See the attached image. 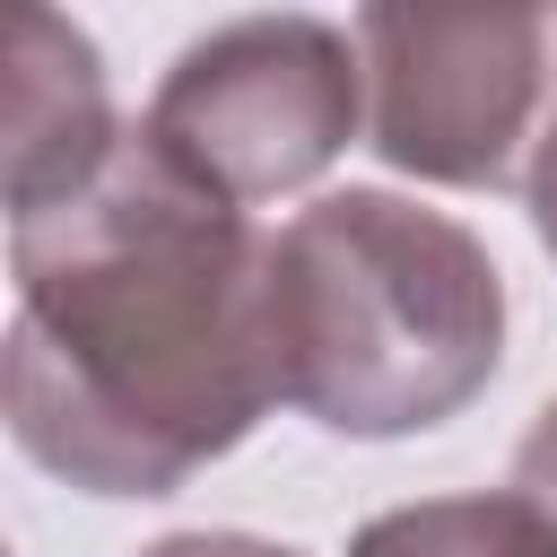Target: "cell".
I'll use <instances>...</instances> for the list:
<instances>
[{
	"label": "cell",
	"instance_id": "cell-2",
	"mask_svg": "<svg viewBox=\"0 0 557 557\" xmlns=\"http://www.w3.org/2000/svg\"><path fill=\"white\" fill-rule=\"evenodd\" d=\"M261 322L287 409L392 444L487 392L505 357V278L444 209L400 191H322L261 235Z\"/></svg>",
	"mask_w": 557,
	"mask_h": 557
},
{
	"label": "cell",
	"instance_id": "cell-10",
	"mask_svg": "<svg viewBox=\"0 0 557 557\" xmlns=\"http://www.w3.org/2000/svg\"><path fill=\"white\" fill-rule=\"evenodd\" d=\"M0 557H17V548H9V540H0Z\"/></svg>",
	"mask_w": 557,
	"mask_h": 557
},
{
	"label": "cell",
	"instance_id": "cell-8",
	"mask_svg": "<svg viewBox=\"0 0 557 557\" xmlns=\"http://www.w3.org/2000/svg\"><path fill=\"white\" fill-rule=\"evenodd\" d=\"M139 557H305V548L252 540V531H165V540H148Z\"/></svg>",
	"mask_w": 557,
	"mask_h": 557
},
{
	"label": "cell",
	"instance_id": "cell-3",
	"mask_svg": "<svg viewBox=\"0 0 557 557\" xmlns=\"http://www.w3.org/2000/svg\"><path fill=\"white\" fill-rule=\"evenodd\" d=\"M357 113L366 61L331 17H235L174 52L139 131L191 183L252 209L305 191L357 139Z\"/></svg>",
	"mask_w": 557,
	"mask_h": 557
},
{
	"label": "cell",
	"instance_id": "cell-6",
	"mask_svg": "<svg viewBox=\"0 0 557 557\" xmlns=\"http://www.w3.org/2000/svg\"><path fill=\"white\" fill-rule=\"evenodd\" d=\"M348 557H557V522L505 487V496H418L374 513Z\"/></svg>",
	"mask_w": 557,
	"mask_h": 557
},
{
	"label": "cell",
	"instance_id": "cell-9",
	"mask_svg": "<svg viewBox=\"0 0 557 557\" xmlns=\"http://www.w3.org/2000/svg\"><path fill=\"white\" fill-rule=\"evenodd\" d=\"M531 235H540V252L557 261V113H548V131H540V148H531Z\"/></svg>",
	"mask_w": 557,
	"mask_h": 557
},
{
	"label": "cell",
	"instance_id": "cell-5",
	"mask_svg": "<svg viewBox=\"0 0 557 557\" xmlns=\"http://www.w3.org/2000/svg\"><path fill=\"white\" fill-rule=\"evenodd\" d=\"M122 148L104 52L78 17L0 0V209L26 226L78 200Z\"/></svg>",
	"mask_w": 557,
	"mask_h": 557
},
{
	"label": "cell",
	"instance_id": "cell-4",
	"mask_svg": "<svg viewBox=\"0 0 557 557\" xmlns=\"http://www.w3.org/2000/svg\"><path fill=\"white\" fill-rule=\"evenodd\" d=\"M357 61H366V96H374L366 122L383 165L453 191H496L513 174V148L540 122L548 17L540 9H487V17L366 9Z\"/></svg>",
	"mask_w": 557,
	"mask_h": 557
},
{
	"label": "cell",
	"instance_id": "cell-1",
	"mask_svg": "<svg viewBox=\"0 0 557 557\" xmlns=\"http://www.w3.org/2000/svg\"><path fill=\"white\" fill-rule=\"evenodd\" d=\"M17 322L0 331L9 444L87 496H174L278 400L261 235L148 131L9 235Z\"/></svg>",
	"mask_w": 557,
	"mask_h": 557
},
{
	"label": "cell",
	"instance_id": "cell-7",
	"mask_svg": "<svg viewBox=\"0 0 557 557\" xmlns=\"http://www.w3.org/2000/svg\"><path fill=\"white\" fill-rule=\"evenodd\" d=\"M513 487L557 522V400H548V409L531 418V435L513 444Z\"/></svg>",
	"mask_w": 557,
	"mask_h": 557
}]
</instances>
